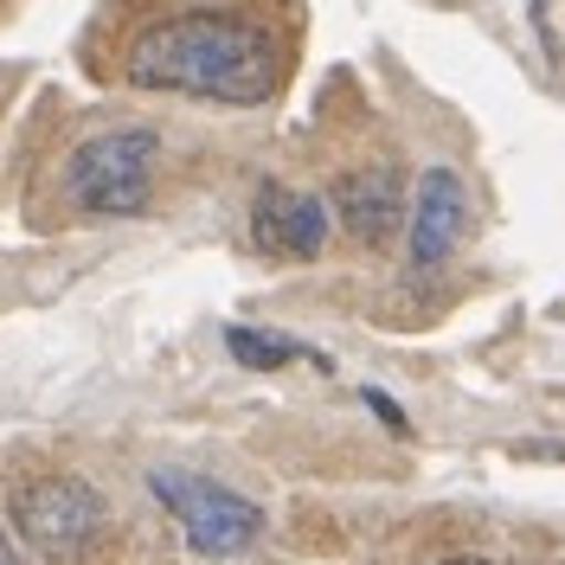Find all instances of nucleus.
Listing matches in <instances>:
<instances>
[{
    "instance_id": "1",
    "label": "nucleus",
    "mask_w": 565,
    "mask_h": 565,
    "mask_svg": "<svg viewBox=\"0 0 565 565\" xmlns=\"http://www.w3.org/2000/svg\"><path fill=\"white\" fill-rule=\"evenodd\" d=\"M302 52L296 0H104L84 65L122 90H174L206 104H270Z\"/></svg>"
},
{
    "instance_id": "2",
    "label": "nucleus",
    "mask_w": 565,
    "mask_h": 565,
    "mask_svg": "<svg viewBox=\"0 0 565 565\" xmlns=\"http://www.w3.org/2000/svg\"><path fill=\"white\" fill-rule=\"evenodd\" d=\"M154 174H161V136L154 129H104L58 161V200L71 212L122 218V212H141L154 200Z\"/></svg>"
},
{
    "instance_id": "3",
    "label": "nucleus",
    "mask_w": 565,
    "mask_h": 565,
    "mask_svg": "<svg viewBox=\"0 0 565 565\" xmlns=\"http://www.w3.org/2000/svg\"><path fill=\"white\" fill-rule=\"evenodd\" d=\"M7 508H13L20 540L33 546L39 559H52V565H71V559H84V553H97L104 533H109L104 489L84 482V476H65V469H45V476L13 482Z\"/></svg>"
},
{
    "instance_id": "4",
    "label": "nucleus",
    "mask_w": 565,
    "mask_h": 565,
    "mask_svg": "<svg viewBox=\"0 0 565 565\" xmlns=\"http://www.w3.org/2000/svg\"><path fill=\"white\" fill-rule=\"evenodd\" d=\"M148 489L161 494V508L180 521L186 546H193L200 559H238V553L257 546V533H264V508L245 501V494H232L225 482L180 476V469H154Z\"/></svg>"
},
{
    "instance_id": "5",
    "label": "nucleus",
    "mask_w": 565,
    "mask_h": 565,
    "mask_svg": "<svg viewBox=\"0 0 565 565\" xmlns=\"http://www.w3.org/2000/svg\"><path fill=\"white\" fill-rule=\"evenodd\" d=\"M250 238L270 257H316L328 238V212L309 193H289V186H264L257 206H250Z\"/></svg>"
},
{
    "instance_id": "6",
    "label": "nucleus",
    "mask_w": 565,
    "mask_h": 565,
    "mask_svg": "<svg viewBox=\"0 0 565 565\" xmlns=\"http://www.w3.org/2000/svg\"><path fill=\"white\" fill-rule=\"evenodd\" d=\"M462 238V180L450 168H430L418 180V200H412V264L437 270Z\"/></svg>"
},
{
    "instance_id": "7",
    "label": "nucleus",
    "mask_w": 565,
    "mask_h": 565,
    "mask_svg": "<svg viewBox=\"0 0 565 565\" xmlns=\"http://www.w3.org/2000/svg\"><path fill=\"white\" fill-rule=\"evenodd\" d=\"M334 206H341V225L360 245H386L398 232V218H405V193H398L392 168H353L334 186Z\"/></svg>"
},
{
    "instance_id": "8",
    "label": "nucleus",
    "mask_w": 565,
    "mask_h": 565,
    "mask_svg": "<svg viewBox=\"0 0 565 565\" xmlns=\"http://www.w3.org/2000/svg\"><path fill=\"white\" fill-rule=\"evenodd\" d=\"M225 348L238 353L245 366H264V373H270V366H289V360H316V353H302L296 341H277V334H257V328H232V334H225Z\"/></svg>"
},
{
    "instance_id": "9",
    "label": "nucleus",
    "mask_w": 565,
    "mask_h": 565,
    "mask_svg": "<svg viewBox=\"0 0 565 565\" xmlns=\"http://www.w3.org/2000/svg\"><path fill=\"white\" fill-rule=\"evenodd\" d=\"M430 565H501V559H482V553H444V559H430Z\"/></svg>"
},
{
    "instance_id": "10",
    "label": "nucleus",
    "mask_w": 565,
    "mask_h": 565,
    "mask_svg": "<svg viewBox=\"0 0 565 565\" xmlns=\"http://www.w3.org/2000/svg\"><path fill=\"white\" fill-rule=\"evenodd\" d=\"M0 565H26V559H20V546H13L7 533H0Z\"/></svg>"
},
{
    "instance_id": "11",
    "label": "nucleus",
    "mask_w": 565,
    "mask_h": 565,
    "mask_svg": "<svg viewBox=\"0 0 565 565\" xmlns=\"http://www.w3.org/2000/svg\"><path fill=\"white\" fill-rule=\"evenodd\" d=\"M7 7H13V0H0V13H7Z\"/></svg>"
}]
</instances>
